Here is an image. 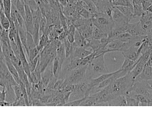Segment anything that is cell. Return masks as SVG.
<instances>
[{
  "mask_svg": "<svg viewBox=\"0 0 152 114\" xmlns=\"http://www.w3.org/2000/svg\"><path fill=\"white\" fill-rule=\"evenodd\" d=\"M104 55L105 54H102L96 56L91 63L88 65L85 80L91 79L92 73H94V74L101 75L109 72L104 61Z\"/></svg>",
  "mask_w": 152,
  "mask_h": 114,
  "instance_id": "obj_1",
  "label": "cell"
},
{
  "mask_svg": "<svg viewBox=\"0 0 152 114\" xmlns=\"http://www.w3.org/2000/svg\"><path fill=\"white\" fill-rule=\"evenodd\" d=\"M88 65L80 66L70 71V73L64 80V84H77L85 80Z\"/></svg>",
  "mask_w": 152,
  "mask_h": 114,
  "instance_id": "obj_3",
  "label": "cell"
},
{
  "mask_svg": "<svg viewBox=\"0 0 152 114\" xmlns=\"http://www.w3.org/2000/svg\"><path fill=\"white\" fill-rule=\"evenodd\" d=\"M25 23L26 29L28 33L32 35L33 31V14L32 11L27 5L25 4Z\"/></svg>",
  "mask_w": 152,
  "mask_h": 114,
  "instance_id": "obj_7",
  "label": "cell"
},
{
  "mask_svg": "<svg viewBox=\"0 0 152 114\" xmlns=\"http://www.w3.org/2000/svg\"><path fill=\"white\" fill-rule=\"evenodd\" d=\"M146 65L152 66V50L150 52V53H149V59L148 61H147Z\"/></svg>",
  "mask_w": 152,
  "mask_h": 114,
  "instance_id": "obj_25",
  "label": "cell"
},
{
  "mask_svg": "<svg viewBox=\"0 0 152 114\" xmlns=\"http://www.w3.org/2000/svg\"><path fill=\"white\" fill-rule=\"evenodd\" d=\"M2 4H3L4 11L7 17L10 20V14L12 2V0H2Z\"/></svg>",
  "mask_w": 152,
  "mask_h": 114,
  "instance_id": "obj_18",
  "label": "cell"
},
{
  "mask_svg": "<svg viewBox=\"0 0 152 114\" xmlns=\"http://www.w3.org/2000/svg\"><path fill=\"white\" fill-rule=\"evenodd\" d=\"M0 56H4L3 52H2V49H1V39H0Z\"/></svg>",
  "mask_w": 152,
  "mask_h": 114,
  "instance_id": "obj_28",
  "label": "cell"
},
{
  "mask_svg": "<svg viewBox=\"0 0 152 114\" xmlns=\"http://www.w3.org/2000/svg\"><path fill=\"white\" fill-rule=\"evenodd\" d=\"M152 79V66L145 65L141 73L135 80L147 81Z\"/></svg>",
  "mask_w": 152,
  "mask_h": 114,
  "instance_id": "obj_10",
  "label": "cell"
},
{
  "mask_svg": "<svg viewBox=\"0 0 152 114\" xmlns=\"http://www.w3.org/2000/svg\"><path fill=\"white\" fill-rule=\"evenodd\" d=\"M92 52V51L91 50H88L87 48H86L76 46L74 49V51H73V54H71V55L74 57H76V58H82L90 55Z\"/></svg>",
  "mask_w": 152,
  "mask_h": 114,
  "instance_id": "obj_9",
  "label": "cell"
},
{
  "mask_svg": "<svg viewBox=\"0 0 152 114\" xmlns=\"http://www.w3.org/2000/svg\"><path fill=\"white\" fill-rule=\"evenodd\" d=\"M107 35H108V34L104 33L103 31H101V29H99V28H97L94 26L93 31H92V37H91V38H92V39L100 40L101 39H102V38L107 37Z\"/></svg>",
  "mask_w": 152,
  "mask_h": 114,
  "instance_id": "obj_17",
  "label": "cell"
},
{
  "mask_svg": "<svg viewBox=\"0 0 152 114\" xmlns=\"http://www.w3.org/2000/svg\"><path fill=\"white\" fill-rule=\"evenodd\" d=\"M58 3L60 4V5L63 6H66V5H67V1L66 0H58Z\"/></svg>",
  "mask_w": 152,
  "mask_h": 114,
  "instance_id": "obj_26",
  "label": "cell"
},
{
  "mask_svg": "<svg viewBox=\"0 0 152 114\" xmlns=\"http://www.w3.org/2000/svg\"><path fill=\"white\" fill-rule=\"evenodd\" d=\"M85 38L80 34V33L76 29L75 33V38H74V43L77 45V46L82 47L83 44H84Z\"/></svg>",
  "mask_w": 152,
  "mask_h": 114,
  "instance_id": "obj_20",
  "label": "cell"
},
{
  "mask_svg": "<svg viewBox=\"0 0 152 114\" xmlns=\"http://www.w3.org/2000/svg\"><path fill=\"white\" fill-rule=\"evenodd\" d=\"M147 12H151L152 13V4L151 5V6H149L148 7V8L147 9Z\"/></svg>",
  "mask_w": 152,
  "mask_h": 114,
  "instance_id": "obj_27",
  "label": "cell"
},
{
  "mask_svg": "<svg viewBox=\"0 0 152 114\" xmlns=\"http://www.w3.org/2000/svg\"><path fill=\"white\" fill-rule=\"evenodd\" d=\"M50 42V40L48 34H47L46 33H42L39 37V43H38V44L37 45V48L39 49V50L40 52H41L43 48L49 44Z\"/></svg>",
  "mask_w": 152,
  "mask_h": 114,
  "instance_id": "obj_14",
  "label": "cell"
},
{
  "mask_svg": "<svg viewBox=\"0 0 152 114\" xmlns=\"http://www.w3.org/2000/svg\"><path fill=\"white\" fill-rule=\"evenodd\" d=\"M112 19L114 22L113 28H120L126 31V26L130 23L129 19L115 6H113L112 9Z\"/></svg>",
  "mask_w": 152,
  "mask_h": 114,
  "instance_id": "obj_4",
  "label": "cell"
},
{
  "mask_svg": "<svg viewBox=\"0 0 152 114\" xmlns=\"http://www.w3.org/2000/svg\"><path fill=\"white\" fill-rule=\"evenodd\" d=\"M121 12H122L124 15L129 19L130 21L134 18H135V16L134 14V10H133V7L130 6H115Z\"/></svg>",
  "mask_w": 152,
  "mask_h": 114,
  "instance_id": "obj_11",
  "label": "cell"
},
{
  "mask_svg": "<svg viewBox=\"0 0 152 114\" xmlns=\"http://www.w3.org/2000/svg\"><path fill=\"white\" fill-rule=\"evenodd\" d=\"M0 86H1L2 88H8L10 86H9L7 83V81L5 78V76L4 73L0 70Z\"/></svg>",
  "mask_w": 152,
  "mask_h": 114,
  "instance_id": "obj_24",
  "label": "cell"
},
{
  "mask_svg": "<svg viewBox=\"0 0 152 114\" xmlns=\"http://www.w3.org/2000/svg\"><path fill=\"white\" fill-rule=\"evenodd\" d=\"M126 32L129 33L132 35H139V36L147 35V33L142 29L139 21L135 23H128L126 28Z\"/></svg>",
  "mask_w": 152,
  "mask_h": 114,
  "instance_id": "obj_5",
  "label": "cell"
},
{
  "mask_svg": "<svg viewBox=\"0 0 152 114\" xmlns=\"http://www.w3.org/2000/svg\"><path fill=\"white\" fill-rule=\"evenodd\" d=\"M86 96H85L84 97H82V98L73 100V101H69V102H67V103L64 104V105L65 106H80L82 102L84 101V99L86 98Z\"/></svg>",
  "mask_w": 152,
  "mask_h": 114,
  "instance_id": "obj_21",
  "label": "cell"
},
{
  "mask_svg": "<svg viewBox=\"0 0 152 114\" xmlns=\"http://www.w3.org/2000/svg\"><path fill=\"white\" fill-rule=\"evenodd\" d=\"M92 20L94 27L99 28L107 34H109L114 27V22L112 18L99 12L93 15Z\"/></svg>",
  "mask_w": 152,
  "mask_h": 114,
  "instance_id": "obj_2",
  "label": "cell"
},
{
  "mask_svg": "<svg viewBox=\"0 0 152 114\" xmlns=\"http://www.w3.org/2000/svg\"><path fill=\"white\" fill-rule=\"evenodd\" d=\"M5 61H6V63L7 66H8V70L10 72L12 75L13 76L14 79L15 80L17 84H20L21 81L20 79V77H19L18 72L17 69H16V68L15 67V66L13 65V63H12L11 60L9 58H6V57H5Z\"/></svg>",
  "mask_w": 152,
  "mask_h": 114,
  "instance_id": "obj_8",
  "label": "cell"
},
{
  "mask_svg": "<svg viewBox=\"0 0 152 114\" xmlns=\"http://www.w3.org/2000/svg\"><path fill=\"white\" fill-rule=\"evenodd\" d=\"M109 106H127L126 101L124 94H120L108 102Z\"/></svg>",
  "mask_w": 152,
  "mask_h": 114,
  "instance_id": "obj_13",
  "label": "cell"
},
{
  "mask_svg": "<svg viewBox=\"0 0 152 114\" xmlns=\"http://www.w3.org/2000/svg\"><path fill=\"white\" fill-rule=\"evenodd\" d=\"M39 54H38V55L35 57V58H33V60L28 61V66H29L31 72L34 71L35 69H36L37 63H38V62H39Z\"/></svg>",
  "mask_w": 152,
  "mask_h": 114,
  "instance_id": "obj_23",
  "label": "cell"
},
{
  "mask_svg": "<svg viewBox=\"0 0 152 114\" xmlns=\"http://www.w3.org/2000/svg\"><path fill=\"white\" fill-rule=\"evenodd\" d=\"M135 65H136V61H132L131 59L124 57V61L123 62L121 69H122L124 70L128 73L130 71H131L132 69L134 68Z\"/></svg>",
  "mask_w": 152,
  "mask_h": 114,
  "instance_id": "obj_15",
  "label": "cell"
},
{
  "mask_svg": "<svg viewBox=\"0 0 152 114\" xmlns=\"http://www.w3.org/2000/svg\"><path fill=\"white\" fill-rule=\"evenodd\" d=\"M124 45V42H120L117 39H113L111 40L107 46L104 47L103 50V52L104 54H107L109 52H120L122 50V47Z\"/></svg>",
  "mask_w": 152,
  "mask_h": 114,
  "instance_id": "obj_6",
  "label": "cell"
},
{
  "mask_svg": "<svg viewBox=\"0 0 152 114\" xmlns=\"http://www.w3.org/2000/svg\"><path fill=\"white\" fill-rule=\"evenodd\" d=\"M0 23L1 27L4 30L8 31L10 27V20L7 17L4 11V8L0 9Z\"/></svg>",
  "mask_w": 152,
  "mask_h": 114,
  "instance_id": "obj_12",
  "label": "cell"
},
{
  "mask_svg": "<svg viewBox=\"0 0 152 114\" xmlns=\"http://www.w3.org/2000/svg\"><path fill=\"white\" fill-rule=\"evenodd\" d=\"M76 28L73 25L69 26L67 31H66V39L71 43H74L75 33Z\"/></svg>",
  "mask_w": 152,
  "mask_h": 114,
  "instance_id": "obj_19",
  "label": "cell"
},
{
  "mask_svg": "<svg viewBox=\"0 0 152 114\" xmlns=\"http://www.w3.org/2000/svg\"><path fill=\"white\" fill-rule=\"evenodd\" d=\"M52 71H53L54 75L58 78L62 71V66H61L60 62L56 56H55V58L52 61Z\"/></svg>",
  "mask_w": 152,
  "mask_h": 114,
  "instance_id": "obj_16",
  "label": "cell"
},
{
  "mask_svg": "<svg viewBox=\"0 0 152 114\" xmlns=\"http://www.w3.org/2000/svg\"><path fill=\"white\" fill-rule=\"evenodd\" d=\"M77 12L79 13L81 17L83 18L89 19V18H92V16H93L91 12H90L85 8H82L79 12Z\"/></svg>",
  "mask_w": 152,
  "mask_h": 114,
  "instance_id": "obj_22",
  "label": "cell"
}]
</instances>
